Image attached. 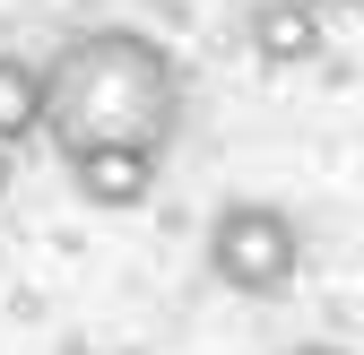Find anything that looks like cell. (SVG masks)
<instances>
[{
  "mask_svg": "<svg viewBox=\"0 0 364 355\" xmlns=\"http://www.w3.org/2000/svg\"><path fill=\"white\" fill-rule=\"evenodd\" d=\"M191 78L148 26H87L43 61V139L78 148H173Z\"/></svg>",
  "mask_w": 364,
  "mask_h": 355,
  "instance_id": "obj_1",
  "label": "cell"
},
{
  "mask_svg": "<svg viewBox=\"0 0 364 355\" xmlns=\"http://www.w3.org/2000/svg\"><path fill=\"white\" fill-rule=\"evenodd\" d=\"M208 278L243 303H278L304 278V226L278 200H217L208 217Z\"/></svg>",
  "mask_w": 364,
  "mask_h": 355,
  "instance_id": "obj_2",
  "label": "cell"
},
{
  "mask_svg": "<svg viewBox=\"0 0 364 355\" xmlns=\"http://www.w3.org/2000/svg\"><path fill=\"white\" fill-rule=\"evenodd\" d=\"M61 173H70V191H78L87 208L130 217V208H148L165 156H156V148H78V156H61Z\"/></svg>",
  "mask_w": 364,
  "mask_h": 355,
  "instance_id": "obj_3",
  "label": "cell"
},
{
  "mask_svg": "<svg viewBox=\"0 0 364 355\" xmlns=\"http://www.w3.org/2000/svg\"><path fill=\"white\" fill-rule=\"evenodd\" d=\"M243 43H252L260 70H304V61H321L330 18L312 9V0H252L243 9Z\"/></svg>",
  "mask_w": 364,
  "mask_h": 355,
  "instance_id": "obj_4",
  "label": "cell"
},
{
  "mask_svg": "<svg viewBox=\"0 0 364 355\" xmlns=\"http://www.w3.org/2000/svg\"><path fill=\"white\" fill-rule=\"evenodd\" d=\"M43 139V61L0 53V148H35Z\"/></svg>",
  "mask_w": 364,
  "mask_h": 355,
  "instance_id": "obj_5",
  "label": "cell"
},
{
  "mask_svg": "<svg viewBox=\"0 0 364 355\" xmlns=\"http://www.w3.org/2000/svg\"><path fill=\"white\" fill-rule=\"evenodd\" d=\"M278 355H347V346H330V338H295V346H278Z\"/></svg>",
  "mask_w": 364,
  "mask_h": 355,
  "instance_id": "obj_6",
  "label": "cell"
},
{
  "mask_svg": "<svg viewBox=\"0 0 364 355\" xmlns=\"http://www.w3.org/2000/svg\"><path fill=\"white\" fill-rule=\"evenodd\" d=\"M9 182H18V156H9V148H0V200H9Z\"/></svg>",
  "mask_w": 364,
  "mask_h": 355,
  "instance_id": "obj_7",
  "label": "cell"
},
{
  "mask_svg": "<svg viewBox=\"0 0 364 355\" xmlns=\"http://www.w3.org/2000/svg\"><path fill=\"white\" fill-rule=\"evenodd\" d=\"M312 9H321V18H330V9H364V0H312Z\"/></svg>",
  "mask_w": 364,
  "mask_h": 355,
  "instance_id": "obj_8",
  "label": "cell"
}]
</instances>
